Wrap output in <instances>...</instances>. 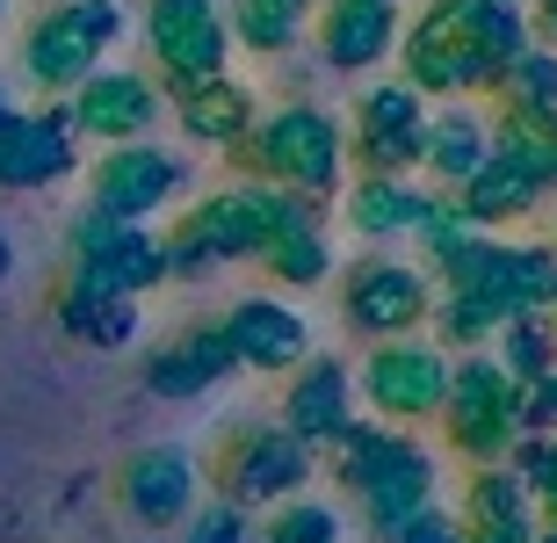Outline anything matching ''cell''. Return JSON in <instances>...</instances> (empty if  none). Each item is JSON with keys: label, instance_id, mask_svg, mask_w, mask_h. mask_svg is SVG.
I'll use <instances>...</instances> for the list:
<instances>
[{"label": "cell", "instance_id": "obj_1", "mask_svg": "<svg viewBox=\"0 0 557 543\" xmlns=\"http://www.w3.org/2000/svg\"><path fill=\"white\" fill-rule=\"evenodd\" d=\"M131 15L124 0H59L51 15L22 37V65H29V81L37 87H81L87 73H102V59L124 44Z\"/></svg>", "mask_w": 557, "mask_h": 543}, {"label": "cell", "instance_id": "obj_2", "mask_svg": "<svg viewBox=\"0 0 557 543\" xmlns=\"http://www.w3.org/2000/svg\"><path fill=\"white\" fill-rule=\"evenodd\" d=\"M247 160L253 182L289 188V196H326L341 182V124L311 102H289L247 138Z\"/></svg>", "mask_w": 557, "mask_h": 543}, {"label": "cell", "instance_id": "obj_3", "mask_svg": "<svg viewBox=\"0 0 557 543\" xmlns=\"http://www.w3.org/2000/svg\"><path fill=\"white\" fill-rule=\"evenodd\" d=\"M406 37V87L413 95H493L499 65L485 59V44L463 22V0H434Z\"/></svg>", "mask_w": 557, "mask_h": 543}, {"label": "cell", "instance_id": "obj_4", "mask_svg": "<svg viewBox=\"0 0 557 543\" xmlns=\"http://www.w3.org/2000/svg\"><path fill=\"white\" fill-rule=\"evenodd\" d=\"M145 44L174 87L188 81H210L225 73V51H232V22L218 15V0H152L145 15Z\"/></svg>", "mask_w": 557, "mask_h": 543}, {"label": "cell", "instance_id": "obj_5", "mask_svg": "<svg viewBox=\"0 0 557 543\" xmlns=\"http://www.w3.org/2000/svg\"><path fill=\"white\" fill-rule=\"evenodd\" d=\"M166 275V247L145 239V225L131 218H109V210H87L81 218V269H73V291H102V297H131L145 283Z\"/></svg>", "mask_w": 557, "mask_h": 543}, {"label": "cell", "instance_id": "obj_6", "mask_svg": "<svg viewBox=\"0 0 557 543\" xmlns=\"http://www.w3.org/2000/svg\"><path fill=\"white\" fill-rule=\"evenodd\" d=\"M420 138H428V102L413 87H370L355 102V160L370 174H406L420 168Z\"/></svg>", "mask_w": 557, "mask_h": 543}, {"label": "cell", "instance_id": "obj_7", "mask_svg": "<svg viewBox=\"0 0 557 543\" xmlns=\"http://www.w3.org/2000/svg\"><path fill=\"white\" fill-rule=\"evenodd\" d=\"M182 174L188 168L166 146H145V138H138V146H109L102 168H95V203H87V210H109V218L145 225V218L182 188Z\"/></svg>", "mask_w": 557, "mask_h": 543}, {"label": "cell", "instance_id": "obj_8", "mask_svg": "<svg viewBox=\"0 0 557 543\" xmlns=\"http://www.w3.org/2000/svg\"><path fill=\"white\" fill-rule=\"evenodd\" d=\"M152 116H160V87L145 81V73H124V65L87 73L81 95H73L81 138H102V146H138L145 131H152Z\"/></svg>", "mask_w": 557, "mask_h": 543}, {"label": "cell", "instance_id": "obj_9", "mask_svg": "<svg viewBox=\"0 0 557 543\" xmlns=\"http://www.w3.org/2000/svg\"><path fill=\"white\" fill-rule=\"evenodd\" d=\"M73 102L65 109H37V116H0V188H44L73 168Z\"/></svg>", "mask_w": 557, "mask_h": 543}, {"label": "cell", "instance_id": "obj_10", "mask_svg": "<svg viewBox=\"0 0 557 543\" xmlns=\"http://www.w3.org/2000/svg\"><path fill=\"white\" fill-rule=\"evenodd\" d=\"M428 312V283H420L406 261H355L348 275V319L362 334H398V326H413Z\"/></svg>", "mask_w": 557, "mask_h": 543}, {"label": "cell", "instance_id": "obj_11", "mask_svg": "<svg viewBox=\"0 0 557 543\" xmlns=\"http://www.w3.org/2000/svg\"><path fill=\"white\" fill-rule=\"evenodd\" d=\"M319 37L341 73H370L398 51V0H326Z\"/></svg>", "mask_w": 557, "mask_h": 543}, {"label": "cell", "instance_id": "obj_12", "mask_svg": "<svg viewBox=\"0 0 557 543\" xmlns=\"http://www.w3.org/2000/svg\"><path fill=\"white\" fill-rule=\"evenodd\" d=\"M485 152H493V116L471 102H449L442 116H428V138H420V168L434 182L463 188L478 168H485Z\"/></svg>", "mask_w": 557, "mask_h": 543}, {"label": "cell", "instance_id": "obj_13", "mask_svg": "<svg viewBox=\"0 0 557 543\" xmlns=\"http://www.w3.org/2000/svg\"><path fill=\"white\" fill-rule=\"evenodd\" d=\"M174 116L196 146H239L253 131V87L225 81V73H210V81H188L174 87Z\"/></svg>", "mask_w": 557, "mask_h": 543}, {"label": "cell", "instance_id": "obj_14", "mask_svg": "<svg viewBox=\"0 0 557 543\" xmlns=\"http://www.w3.org/2000/svg\"><path fill=\"white\" fill-rule=\"evenodd\" d=\"M434 196H420L406 174H362V182L348 188V225L362 232V239H398V232H420L428 225Z\"/></svg>", "mask_w": 557, "mask_h": 543}, {"label": "cell", "instance_id": "obj_15", "mask_svg": "<svg viewBox=\"0 0 557 543\" xmlns=\"http://www.w3.org/2000/svg\"><path fill=\"white\" fill-rule=\"evenodd\" d=\"M225 334H232V356L261 362V370H283V362L305 356V319L289 312V305H269V297H247L225 319Z\"/></svg>", "mask_w": 557, "mask_h": 543}, {"label": "cell", "instance_id": "obj_16", "mask_svg": "<svg viewBox=\"0 0 557 543\" xmlns=\"http://www.w3.org/2000/svg\"><path fill=\"white\" fill-rule=\"evenodd\" d=\"M376 377V398L384 406H428L434 392H442V362L428 356V348H384V356L370 362Z\"/></svg>", "mask_w": 557, "mask_h": 543}, {"label": "cell", "instance_id": "obj_17", "mask_svg": "<svg viewBox=\"0 0 557 543\" xmlns=\"http://www.w3.org/2000/svg\"><path fill=\"white\" fill-rule=\"evenodd\" d=\"M65 319L81 341H131V305L124 297H102V291H65Z\"/></svg>", "mask_w": 557, "mask_h": 543}, {"label": "cell", "instance_id": "obj_18", "mask_svg": "<svg viewBox=\"0 0 557 543\" xmlns=\"http://www.w3.org/2000/svg\"><path fill=\"white\" fill-rule=\"evenodd\" d=\"M550 356H557V334L543 312H515L507 319V362L521 377H550Z\"/></svg>", "mask_w": 557, "mask_h": 543}, {"label": "cell", "instance_id": "obj_19", "mask_svg": "<svg viewBox=\"0 0 557 543\" xmlns=\"http://www.w3.org/2000/svg\"><path fill=\"white\" fill-rule=\"evenodd\" d=\"M269 261H275L283 283H319V275H326V239H319V225H297L269 247Z\"/></svg>", "mask_w": 557, "mask_h": 543}, {"label": "cell", "instance_id": "obj_20", "mask_svg": "<svg viewBox=\"0 0 557 543\" xmlns=\"http://www.w3.org/2000/svg\"><path fill=\"white\" fill-rule=\"evenodd\" d=\"M529 29H536V37H550V51H557V0H536V15H529Z\"/></svg>", "mask_w": 557, "mask_h": 543}, {"label": "cell", "instance_id": "obj_21", "mask_svg": "<svg viewBox=\"0 0 557 543\" xmlns=\"http://www.w3.org/2000/svg\"><path fill=\"white\" fill-rule=\"evenodd\" d=\"M0 116H15V102H8V87H0Z\"/></svg>", "mask_w": 557, "mask_h": 543}, {"label": "cell", "instance_id": "obj_22", "mask_svg": "<svg viewBox=\"0 0 557 543\" xmlns=\"http://www.w3.org/2000/svg\"><path fill=\"white\" fill-rule=\"evenodd\" d=\"M550 398H557V377H550Z\"/></svg>", "mask_w": 557, "mask_h": 543}, {"label": "cell", "instance_id": "obj_23", "mask_svg": "<svg viewBox=\"0 0 557 543\" xmlns=\"http://www.w3.org/2000/svg\"><path fill=\"white\" fill-rule=\"evenodd\" d=\"M0 15H8V0H0Z\"/></svg>", "mask_w": 557, "mask_h": 543}]
</instances>
